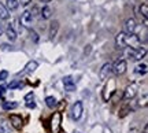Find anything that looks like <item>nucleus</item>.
Returning a JSON list of instances; mask_svg holds the SVG:
<instances>
[{"mask_svg":"<svg viewBox=\"0 0 148 133\" xmlns=\"http://www.w3.org/2000/svg\"><path fill=\"white\" fill-rule=\"evenodd\" d=\"M45 103H47V106L49 107V108H55V107L58 106V101H56V99H55L53 96L45 97Z\"/></svg>","mask_w":148,"mask_h":133,"instance_id":"nucleus-18","label":"nucleus"},{"mask_svg":"<svg viewBox=\"0 0 148 133\" xmlns=\"http://www.w3.org/2000/svg\"><path fill=\"white\" fill-rule=\"evenodd\" d=\"M0 133H12L10 129V125L7 122H1L0 123Z\"/></svg>","mask_w":148,"mask_h":133,"instance_id":"nucleus-23","label":"nucleus"},{"mask_svg":"<svg viewBox=\"0 0 148 133\" xmlns=\"http://www.w3.org/2000/svg\"><path fill=\"white\" fill-rule=\"evenodd\" d=\"M74 133H81V132H74Z\"/></svg>","mask_w":148,"mask_h":133,"instance_id":"nucleus-35","label":"nucleus"},{"mask_svg":"<svg viewBox=\"0 0 148 133\" xmlns=\"http://www.w3.org/2000/svg\"><path fill=\"white\" fill-rule=\"evenodd\" d=\"M115 89H116L115 80H114V78H108L106 86H104V89H103V93H101V95H103V100H106V101L110 100L112 93L115 92Z\"/></svg>","mask_w":148,"mask_h":133,"instance_id":"nucleus-1","label":"nucleus"},{"mask_svg":"<svg viewBox=\"0 0 148 133\" xmlns=\"http://www.w3.org/2000/svg\"><path fill=\"white\" fill-rule=\"evenodd\" d=\"M7 77H8V71L7 70H1L0 71V81H4Z\"/></svg>","mask_w":148,"mask_h":133,"instance_id":"nucleus-26","label":"nucleus"},{"mask_svg":"<svg viewBox=\"0 0 148 133\" xmlns=\"http://www.w3.org/2000/svg\"><path fill=\"white\" fill-rule=\"evenodd\" d=\"M144 133H147V126H145V128H144Z\"/></svg>","mask_w":148,"mask_h":133,"instance_id":"nucleus-33","label":"nucleus"},{"mask_svg":"<svg viewBox=\"0 0 148 133\" xmlns=\"http://www.w3.org/2000/svg\"><path fill=\"white\" fill-rule=\"evenodd\" d=\"M59 122H60V115L56 112V114H55V119L52 118V129H58Z\"/></svg>","mask_w":148,"mask_h":133,"instance_id":"nucleus-25","label":"nucleus"},{"mask_svg":"<svg viewBox=\"0 0 148 133\" xmlns=\"http://www.w3.org/2000/svg\"><path fill=\"white\" fill-rule=\"evenodd\" d=\"M5 90H7V85H4V84H3V85H0V97L5 93Z\"/></svg>","mask_w":148,"mask_h":133,"instance_id":"nucleus-27","label":"nucleus"},{"mask_svg":"<svg viewBox=\"0 0 148 133\" xmlns=\"http://www.w3.org/2000/svg\"><path fill=\"white\" fill-rule=\"evenodd\" d=\"M32 97H33V92H30V93H27V95L25 96V100H26V101H29V100H30V99H32Z\"/></svg>","mask_w":148,"mask_h":133,"instance_id":"nucleus-30","label":"nucleus"},{"mask_svg":"<svg viewBox=\"0 0 148 133\" xmlns=\"http://www.w3.org/2000/svg\"><path fill=\"white\" fill-rule=\"evenodd\" d=\"M29 3H32V0H21V4L22 5H27Z\"/></svg>","mask_w":148,"mask_h":133,"instance_id":"nucleus-31","label":"nucleus"},{"mask_svg":"<svg viewBox=\"0 0 148 133\" xmlns=\"http://www.w3.org/2000/svg\"><path fill=\"white\" fill-rule=\"evenodd\" d=\"M111 74H112V63L107 62L101 66L100 71H99V78L101 81H107L108 78H111Z\"/></svg>","mask_w":148,"mask_h":133,"instance_id":"nucleus-2","label":"nucleus"},{"mask_svg":"<svg viewBox=\"0 0 148 133\" xmlns=\"http://www.w3.org/2000/svg\"><path fill=\"white\" fill-rule=\"evenodd\" d=\"M82 110H84V107H82V101H75L71 107V118L75 119V121H78L81 115H82Z\"/></svg>","mask_w":148,"mask_h":133,"instance_id":"nucleus-7","label":"nucleus"},{"mask_svg":"<svg viewBox=\"0 0 148 133\" xmlns=\"http://www.w3.org/2000/svg\"><path fill=\"white\" fill-rule=\"evenodd\" d=\"M32 19H33V14L30 12V11H25L23 14L21 15V18H19V21H21V23L25 27H29L30 25H32Z\"/></svg>","mask_w":148,"mask_h":133,"instance_id":"nucleus-8","label":"nucleus"},{"mask_svg":"<svg viewBox=\"0 0 148 133\" xmlns=\"http://www.w3.org/2000/svg\"><path fill=\"white\" fill-rule=\"evenodd\" d=\"M26 107L27 108H36V103L34 101H26Z\"/></svg>","mask_w":148,"mask_h":133,"instance_id":"nucleus-29","label":"nucleus"},{"mask_svg":"<svg viewBox=\"0 0 148 133\" xmlns=\"http://www.w3.org/2000/svg\"><path fill=\"white\" fill-rule=\"evenodd\" d=\"M18 107V103L16 101H3V110H5V111H8V110H14V108H16Z\"/></svg>","mask_w":148,"mask_h":133,"instance_id":"nucleus-17","label":"nucleus"},{"mask_svg":"<svg viewBox=\"0 0 148 133\" xmlns=\"http://www.w3.org/2000/svg\"><path fill=\"white\" fill-rule=\"evenodd\" d=\"M58 29H59V22L58 21H53L51 23V27H49V37L53 38L56 36V33H58Z\"/></svg>","mask_w":148,"mask_h":133,"instance_id":"nucleus-16","label":"nucleus"},{"mask_svg":"<svg viewBox=\"0 0 148 133\" xmlns=\"http://www.w3.org/2000/svg\"><path fill=\"white\" fill-rule=\"evenodd\" d=\"M37 67H38V63H37L36 60H30V62H27V64L25 66V69L22 70L19 74H29V73H33Z\"/></svg>","mask_w":148,"mask_h":133,"instance_id":"nucleus-11","label":"nucleus"},{"mask_svg":"<svg viewBox=\"0 0 148 133\" xmlns=\"http://www.w3.org/2000/svg\"><path fill=\"white\" fill-rule=\"evenodd\" d=\"M140 12L143 14L144 19H147V16H148V5H147V3H144V4L140 5Z\"/></svg>","mask_w":148,"mask_h":133,"instance_id":"nucleus-24","label":"nucleus"},{"mask_svg":"<svg viewBox=\"0 0 148 133\" xmlns=\"http://www.w3.org/2000/svg\"><path fill=\"white\" fill-rule=\"evenodd\" d=\"M5 3H7V10H11V11L16 10V8H18V5H19L18 0H7Z\"/></svg>","mask_w":148,"mask_h":133,"instance_id":"nucleus-19","label":"nucleus"},{"mask_svg":"<svg viewBox=\"0 0 148 133\" xmlns=\"http://www.w3.org/2000/svg\"><path fill=\"white\" fill-rule=\"evenodd\" d=\"M137 84L136 82H133L130 84L129 86H126V89H125V93H123V99L125 100H132L134 99V96L137 95Z\"/></svg>","mask_w":148,"mask_h":133,"instance_id":"nucleus-6","label":"nucleus"},{"mask_svg":"<svg viewBox=\"0 0 148 133\" xmlns=\"http://www.w3.org/2000/svg\"><path fill=\"white\" fill-rule=\"evenodd\" d=\"M134 71H136L137 74H141V75H144V74H145V73H147V64H145V63L137 64V66H136V69H134Z\"/></svg>","mask_w":148,"mask_h":133,"instance_id":"nucleus-20","label":"nucleus"},{"mask_svg":"<svg viewBox=\"0 0 148 133\" xmlns=\"http://www.w3.org/2000/svg\"><path fill=\"white\" fill-rule=\"evenodd\" d=\"M10 121H11V125H12L15 129H21L22 125H23V121H22L21 115H16V114L10 115Z\"/></svg>","mask_w":148,"mask_h":133,"instance_id":"nucleus-12","label":"nucleus"},{"mask_svg":"<svg viewBox=\"0 0 148 133\" xmlns=\"http://www.w3.org/2000/svg\"><path fill=\"white\" fill-rule=\"evenodd\" d=\"M41 16L44 18V19H48V18H51V8H49L48 5L42 7V10H41Z\"/></svg>","mask_w":148,"mask_h":133,"instance_id":"nucleus-21","label":"nucleus"},{"mask_svg":"<svg viewBox=\"0 0 148 133\" xmlns=\"http://www.w3.org/2000/svg\"><path fill=\"white\" fill-rule=\"evenodd\" d=\"M8 18H10V12L7 10V7H5L3 3H0V19L5 21V19H8Z\"/></svg>","mask_w":148,"mask_h":133,"instance_id":"nucleus-15","label":"nucleus"},{"mask_svg":"<svg viewBox=\"0 0 148 133\" xmlns=\"http://www.w3.org/2000/svg\"><path fill=\"white\" fill-rule=\"evenodd\" d=\"M125 29H126V34H134V32H136V21L133 18L127 19Z\"/></svg>","mask_w":148,"mask_h":133,"instance_id":"nucleus-13","label":"nucleus"},{"mask_svg":"<svg viewBox=\"0 0 148 133\" xmlns=\"http://www.w3.org/2000/svg\"><path fill=\"white\" fill-rule=\"evenodd\" d=\"M63 85H64V89L69 90V92H74V90H75V82H74L71 75H66V77H64Z\"/></svg>","mask_w":148,"mask_h":133,"instance_id":"nucleus-10","label":"nucleus"},{"mask_svg":"<svg viewBox=\"0 0 148 133\" xmlns=\"http://www.w3.org/2000/svg\"><path fill=\"white\" fill-rule=\"evenodd\" d=\"M1 33H3V26H1V23H0V36H1Z\"/></svg>","mask_w":148,"mask_h":133,"instance_id":"nucleus-32","label":"nucleus"},{"mask_svg":"<svg viewBox=\"0 0 148 133\" xmlns=\"http://www.w3.org/2000/svg\"><path fill=\"white\" fill-rule=\"evenodd\" d=\"M127 56H130L133 60H140V59H143L145 56V53H147V49L145 48H137V49H133V48H129L126 51Z\"/></svg>","mask_w":148,"mask_h":133,"instance_id":"nucleus-4","label":"nucleus"},{"mask_svg":"<svg viewBox=\"0 0 148 133\" xmlns=\"http://www.w3.org/2000/svg\"><path fill=\"white\" fill-rule=\"evenodd\" d=\"M23 86H25V84H23V82H19L18 80H14V81H12V82L10 84V85L7 86V88H10V89H15V88H19V89H21V88H23Z\"/></svg>","mask_w":148,"mask_h":133,"instance_id":"nucleus-22","label":"nucleus"},{"mask_svg":"<svg viewBox=\"0 0 148 133\" xmlns=\"http://www.w3.org/2000/svg\"><path fill=\"white\" fill-rule=\"evenodd\" d=\"M125 44H126V48H133V49H137V48H140L141 40L137 37V34H126Z\"/></svg>","mask_w":148,"mask_h":133,"instance_id":"nucleus-3","label":"nucleus"},{"mask_svg":"<svg viewBox=\"0 0 148 133\" xmlns=\"http://www.w3.org/2000/svg\"><path fill=\"white\" fill-rule=\"evenodd\" d=\"M125 38H126V33L125 32H119L115 37V45L118 49H125L126 44H125Z\"/></svg>","mask_w":148,"mask_h":133,"instance_id":"nucleus-9","label":"nucleus"},{"mask_svg":"<svg viewBox=\"0 0 148 133\" xmlns=\"http://www.w3.org/2000/svg\"><path fill=\"white\" fill-rule=\"evenodd\" d=\"M42 1H45V3H48V1H51V0H42Z\"/></svg>","mask_w":148,"mask_h":133,"instance_id":"nucleus-34","label":"nucleus"},{"mask_svg":"<svg viewBox=\"0 0 148 133\" xmlns=\"http://www.w3.org/2000/svg\"><path fill=\"white\" fill-rule=\"evenodd\" d=\"M5 34H7V38H8L10 41H15L16 40V32L14 30L12 25H8V26H7V29H5Z\"/></svg>","mask_w":148,"mask_h":133,"instance_id":"nucleus-14","label":"nucleus"},{"mask_svg":"<svg viewBox=\"0 0 148 133\" xmlns=\"http://www.w3.org/2000/svg\"><path fill=\"white\" fill-rule=\"evenodd\" d=\"M127 69V62L125 59H121V60H116L115 63L112 64V73L116 75L123 74Z\"/></svg>","mask_w":148,"mask_h":133,"instance_id":"nucleus-5","label":"nucleus"},{"mask_svg":"<svg viewBox=\"0 0 148 133\" xmlns=\"http://www.w3.org/2000/svg\"><path fill=\"white\" fill-rule=\"evenodd\" d=\"M30 34H32V37H33V41H34V43H37V41H38V36H37V33L34 32V30H32V32H30Z\"/></svg>","mask_w":148,"mask_h":133,"instance_id":"nucleus-28","label":"nucleus"}]
</instances>
